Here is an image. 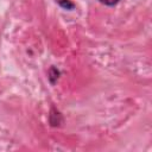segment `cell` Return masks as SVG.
Returning a JSON list of instances; mask_svg holds the SVG:
<instances>
[{"instance_id": "cell-1", "label": "cell", "mask_w": 152, "mask_h": 152, "mask_svg": "<svg viewBox=\"0 0 152 152\" xmlns=\"http://www.w3.org/2000/svg\"><path fill=\"white\" fill-rule=\"evenodd\" d=\"M49 122L51 126L53 127H57V126H61V124L63 122V116L62 114L56 109V108H51L50 110V114H49Z\"/></svg>"}, {"instance_id": "cell-2", "label": "cell", "mask_w": 152, "mask_h": 152, "mask_svg": "<svg viewBox=\"0 0 152 152\" xmlns=\"http://www.w3.org/2000/svg\"><path fill=\"white\" fill-rule=\"evenodd\" d=\"M59 75H61V71H59L56 66L52 65V66L49 69V71H48V78H49L50 83H51V84H55V83L57 82V80L59 78Z\"/></svg>"}, {"instance_id": "cell-4", "label": "cell", "mask_w": 152, "mask_h": 152, "mask_svg": "<svg viewBox=\"0 0 152 152\" xmlns=\"http://www.w3.org/2000/svg\"><path fill=\"white\" fill-rule=\"evenodd\" d=\"M99 1L104 6H115L116 4H119L120 0H99Z\"/></svg>"}, {"instance_id": "cell-3", "label": "cell", "mask_w": 152, "mask_h": 152, "mask_svg": "<svg viewBox=\"0 0 152 152\" xmlns=\"http://www.w3.org/2000/svg\"><path fill=\"white\" fill-rule=\"evenodd\" d=\"M63 10H66V11H71L75 8V4L71 1V0H55Z\"/></svg>"}]
</instances>
